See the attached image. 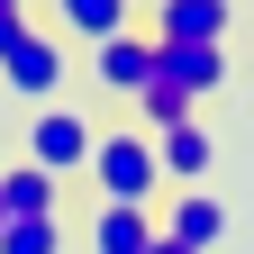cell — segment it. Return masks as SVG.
<instances>
[{
	"label": "cell",
	"instance_id": "cell-1",
	"mask_svg": "<svg viewBox=\"0 0 254 254\" xmlns=\"http://www.w3.org/2000/svg\"><path fill=\"white\" fill-rule=\"evenodd\" d=\"M91 190H100V200L154 209V190H164V154H154L145 127H100V145H91Z\"/></svg>",
	"mask_w": 254,
	"mask_h": 254
},
{
	"label": "cell",
	"instance_id": "cell-2",
	"mask_svg": "<svg viewBox=\"0 0 254 254\" xmlns=\"http://www.w3.org/2000/svg\"><path fill=\"white\" fill-rule=\"evenodd\" d=\"M91 145H100V127H91L82 109H64V100H46L37 118H27V164H37V173H55V182L91 173Z\"/></svg>",
	"mask_w": 254,
	"mask_h": 254
},
{
	"label": "cell",
	"instance_id": "cell-3",
	"mask_svg": "<svg viewBox=\"0 0 254 254\" xmlns=\"http://www.w3.org/2000/svg\"><path fill=\"white\" fill-rule=\"evenodd\" d=\"M0 82H9L18 91V100H55V91H64V37H46V27H18V37L9 46H0Z\"/></svg>",
	"mask_w": 254,
	"mask_h": 254
},
{
	"label": "cell",
	"instance_id": "cell-4",
	"mask_svg": "<svg viewBox=\"0 0 254 254\" xmlns=\"http://www.w3.org/2000/svg\"><path fill=\"white\" fill-rule=\"evenodd\" d=\"M136 27H145L154 46H227V27H236V0H154Z\"/></svg>",
	"mask_w": 254,
	"mask_h": 254
},
{
	"label": "cell",
	"instance_id": "cell-5",
	"mask_svg": "<svg viewBox=\"0 0 254 254\" xmlns=\"http://www.w3.org/2000/svg\"><path fill=\"white\" fill-rule=\"evenodd\" d=\"M91 82L109 91V100H136V91L154 82V37L145 27H118V37L91 46Z\"/></svg>",
	"mask_w": 254,
	"mask_h": 254
},
{
	"label": "cell",
	"instance_id": "cell-6",
	"mask_svg": "<svg viewBox=\"0 0 254 254\" xmlns=\"http://www.w3.org/2000/svg\"><path fill=\"white\" fill-rule=\"evenodd\" d=\"M154 154H164V182H173V190H209V173H218V136H209V118L164 127V136H154Z\"/></svg>",
	"mask_w": 254,
	"mask_h": 254
},
{
	"label": "cell",
	"instance_id": "cell-7",
	"mask_svg": "<svg viewBox=\"0 0 254 254\" xmlns=\"http://www.w3.org/2000/svg\"><path fill=\"white\" fill-rule=\"evenodd\" d=\"M154 227H164V236H182L190 254H218L236 218H227V200H218V190H173V209L154 218Z\"/></svg>",
	"mask_w": 254,
	"mask_h": 254
},
{
	"label": "cell",
	"instance_id": "cell-8",
	"mask_svg": "<svg viewBox=\"0 0 254 254\" xmlns=\"http://www.w3.org/2000/svg\"><path fill=\"white\" fill-rule=\"evenodd\" d=\"M154 82L190 91V100H218L227 91V46H154Z\"/></svg>",
	"mask_w": 254,
	"mask_h": 254
},
{
	"label": "cell",
	"instance_id": "cell-9",
	"mask_svg": "<svg viewBox=\"0 0 254 254\" xmlns=\"http://www.w3.org/2000/svg\"><path fill=\"white\" fill-rule=\"evenodd\" d=\"M82 245H91V254H145V245H154V209L100 200V209H91V227H82Z\"/></svg>",
	"mask_w": 254,
	"mask_h": 254
},
{
	"label": "cell",
	"instance_id": "cell-10",
	"mask_svg": "<svg viewBox=\"0 0 254 254\" xmlns=\"http://www.w3.org/2000/svg\"><path fill=\"white\" fill-rule=\"evenodd\" d=\"M0 200H9V218H64V182L37 164H0Z\"/></svg>",
	"mask_w": 254,
	"mask_h": 254
},
{
	"label": "cell",
	"instance_id": "cell-11",
	"mask_svg": "<svg viewBox=\"0 0 254 254\" xmlns=\"http://www.w3.org/2000/svg\"><path fill=\"white\" fill-rule=\"evenodd\" d=\"M46 9L64 18V37H82V46H100V37H118V27H136V0H46Z\"/></svg>",
	"mask_w": 254,
	"mask_h": 254
},
{
	"label": "cell",
	"instance_id": "cell-12",
	"mask_svg": "<svg viewBox=\"0 0 254 254\" xmlns=\"http://www.w3.org/2000/svg\"><path fill=\"white\" fill-rule=\"evenodd\" d=\"M182 118H200L190 91H173V82H145L136 91V127H145V136H164V127H182Z\"/></svg>",
	"mask_w": 254,
	"mask_h": 254
},
{
	"label": "cell",
	"instance_id": "cell-13",
	"mask_svg": "<svg viewBox=\"0 0 254 254\" xmlns=\"http://www.w3.org/2000/svg\"><path fill=\"white\" fill-rule=\"evenodd\" d=\"M0 254H64V218H9Z\"/></svg>",
	"mask_w": 254,
	"mask_h": 254
},
{
	"label": "cell",
	"instance_id": "cell-14",
	"mask_svg": "<svg viewBox=\"0 0 254 254\" xmlns=\"http://www.w3.org/2000/svg\"><path fill=\"white\" fill-rule=\"evenodd\" d=\"M145 254H190V245H182V236H164V227H154V245H145Z\"/></svg>",
	"mask_w": 254,
	"mask_h": 254
},
{
	"label": "cell",
	"instance_id": "cell-15",
	"mask_svg": "<svg viewBox=\"0 0 254 254\" xmlns=\"http://www.w3.org/2000/svg\"><path fill=\"white\" fill-rule=\"evenodd\" d=\"M0 9H27V0H0Z\"/></svg>",
	"mask_w": 254,
	"mask_h": 254
},
{
	"label": "cell",
	"instance_id": "cell-16",
	"mask_svg": "<svg viewBox=\"0 0 254 254\" xmlns=\"http://www.w3.org/2000/svg\"><path fill=\"white\" fill-rule=\"evenodd\" d=\"M0 227H9V200H0Z\"/></svg>",
	"mask_w": 254,
	"mask_h": 254
}]
</instances>
